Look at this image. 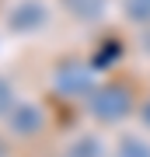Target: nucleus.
Masks as SVG:
<instances>
[{"label":"nucleus","instance_id":"1","mask_svg":"<svg viewBox=\"0 0 150 157\" xmlns=\"http://www.w3.org/2000/svg\"><path fill=\"white\" fill-rule=\"evenodd\" d=\"M133 91L119 80H105L87 94V115L101 126H119L133 115Z\"/></svg>","mask_w":150,"mask_h":157},{"label":"nucleus","instance_id":"2","mask_svg":"<svg viewBox=\"0 0 150 157\" xmlns=\"http://www.w3.org/2000/svg\"><path fill=\"white\" fill-rule=\"evenodd\" d=\"M94 67H87L84 59H60L52 67V91L67 101H87L94 91Z\"/></svg>","mask_w":150,"mask_h":157},{"label":"nucleus","instance_id":"3","mask_svg":"<svg viewBox=\"0 0 150 157\" xmlns=\"http://www.w3.org/2000/svg\"><path fill=\"white\" fill-rule=\"evenodd\" d=\"M7 126H11V133L17 136H35L39 129L45 126V115H42V108L39 105H14L11 112H7Z\"/></svg>","mask_w":150,"mask_h":157},{"label":"nucleus","instance_id":"4","mask_svg":"<svg viewBox=\"0 0 150 157\" xmlns=\"http://www.w3.org/2000/svg\"><path fill=\"white\" fill-rule=\"evenodd\" d=\"M42 21H45V7L39 0H21L14 7V14H11V28L14 32H35Z\"/></svg>","mask_w":150,"mask_h":157},{"label":"nucleus","instance_id":"5","mask_svg":"<svg viewBox=\"0 0 150 157\" xmlns=\"http://www.w3.org/2000/svg\"><path fill=\"white\" fill-rule=\"evenodd\" d=\"M63 7L77 21H98L101 11H105V0H63Z\"/></svg>","mask_w":150,"mask_h":157},{"label":"nucleus","instance_id":"6","mask_svg":"<svg viewBox=\"0 0 150 157\" xmlns=\"http://www.w3.org/2000/svg\"><path fill=\"white\" fill-rule=\"evenodd\" d=\"M115 157H150V140L133 136V133L119 136V143H115Z\"/></svg>","mask_w":150,"mask_h":157},{"label":"nucleus","instance_id":"7","mask_svg":"<svg viewBox=\"0 0 150 157\" xmlns=\"http://www.w3.org/2000/svg\"><path fill=\"white\" fill-rule=\"evenodd\" d=\"M122 17L129 25H150V0H122Z\"/></svg>","mask_w":150,"mask_h":157},{"label":"nucleus","instance_id":"8","mask_svg":"<svg viewBox=\"0 0 150 157\" xmlns=\"http://www.w3.org/2000/svg\"><path fill=\"white\" fill-rule=\"evenodd\" d=\"M14 108V91H11V80L0 77V119H7V112Z\"/></svg>","mask_w":150,"mask_h":157},{"label":"nucleus","instance_id":"9","mask_svg":"<svg viewBox=\"0 0 150 157\" xmlns=\"http://www.w3.org/2000/svg\"><path fill=\"white\" fill-rule=\"evenodd\" d=\"M140 119H143V122L150 126V101H147V105H143V108H140Z\"/></svg>","mask_w":150,"mask_h":157},{"label":"nucleus","instance_id":"10","mask_svg":"<svg viewBox=\"0 0 150 157\" xmlns=\"http://www.w3.org/2000/svg\"><path fill=\"white\" fill-rule=\"evenodd\" d=\"M0 157H4V147H0Z\"/></svg>","mask_w":150,"mask_h":157}]
</instances>
